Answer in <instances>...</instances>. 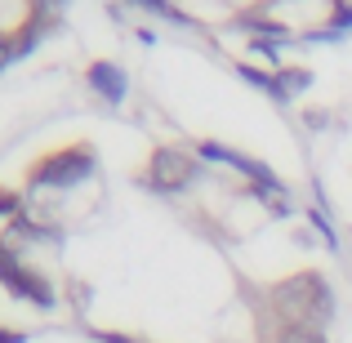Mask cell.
<instances>
[{"mask_svg": "<svg viewBox=\"0 0 352 343\" xmlns=\"http://www.w3.org/2000/svg\"><path fill=\"white\" fill-rule=\"evenodd\" d=\"M276 303L285 308V321H326L330 312V303H335V294H330V285L321 281V272H299V276H290V281H281L276 285Z\"/></svg>", "mask_w": 352, "mask_h": 343, "instance_id": "obj_1", "label": "cell"}, {"mask_svg": "<svg viewBox=\"0 0 352 343\" xmlns=\"http://www.w3.org/2000/svg\"><path fill=\"white\" fill-rule=\"evenodd\" d=\"M89 174H94V143H72L63 152H50L45 161H36L27 183L32 188H76Z\"/></svg>", "mask_w": 352, "mask_h": 343, "instance_id": "obj_2", "label": "cell"}, {"mask_svg": "<svg viewBox=\"0 0 352 343\" xmlns=\"http://www.w3.org/2000/svg\"><path fill=\"white\" fill-rule=\"evenodd\" d=\"M197 179V161H192L188 152H179V147H156V156L147 161V170L138 174V183L152 192H161V197H170V192H179L183 183Z\"/></svg>", "mask_w": 352, "mask_h": 343, "instance_id": "obj_3", "label": "cell"}, {"mask_svg": "<svg viewBox=\"0 0 352 343\" xmlns=\"http://www.w3.org/2000/svg\"><path fill=\"white\" fill-rule=\"evenodd\" d=\"M0 281H5V290L18 294V299L36 303V308H54V285L45 281L41 272H32V267L18 263V254H14L9 241H0Z\"/></svg>", "mask_w": 352, "mask_h": 343, "instance_id": "obj_4", "label": "cell"}, {"mask_svg": "<svg viewBox=\"0 0 352 343\" xmlns=\"http://www.w3.org/2000/svg\"><path fill=\"white\" fill-rule=\"evenodd\" d=\"M197 152L206 156V161H223V165H232L236 174L254 179V188H263V192H272V197H281V179H276V174L267 170L263 161H254V156H241V152H232V147H223V143H210V138H201Z\"/></svg>", "mask_w": 352, "mask_h": 343, "instance_id": "obj_5", "label": "cell"}, {"mask_svg": "<svg viewBox=\"0 0 352 343\" xmlns=\"http://www.w3.org/2000/svg\"><path fill=\"white\" fill-rule=\"evenodd\" d=\"M85 80H89V89H94L98 98H107V103H120V98H125V71H120L116 63H107V58L89 63Z\"/></svg>", "mask_w": 352, "mask_h": 343, "instance_id": "obj_6", "label": "cell"}, {"mask_svg": "<svg viewBox=\"0 0 352 343\" xmlns=\"http://www.w3.org/2000/svg\"><path fill=\"white\" fill-rule=\"evenodd\" d=\"M236 27H241V32H254L258 41H276V45H281V41L290 45V41H294V32H290L285 23H272V18H258V14H241Z\"/></svg>", "mask_w": 352, "mask_h": 343, "instance_id": "obj_7", "label": "cell"}, {"mask_svg": "<svg viewBox=\"0 0 352 343\" xmlns=\"http://www.w3.org/2000/svg\"><path fill=\"white\" fill-rule=\"evenodd\" d=\"M312 85V67H281L276 71V98H290Z\"/></svg>", "mask_w": 352, "mask_h": 343, "instance_id": "obj_8", "label": "cell"}, {"mask_svg": "<svg viewBox=\"0 0 352 343\" xmlns=\"http://www.w3.org/2000/svg\"><path fill=\"white\" fill-rule=\"evenodd\" d=\"M241 76H245L250 80V85H258V89H267V94H272L276 98V71H263V67H250V63H241Z\"/></svg>", "mask_w": 352, "mask_h": 343, "instance_id": "obj_9", "label": "cell"}, {"mask_svg": "<svg viewBox=\"0 0 352 343\" xmlns=\"http://www.w3.org/2000/svg\"><path fill=\"white\" fill-rule=\"evenodd\" d=\"M330 32H352V5L348 0H330Z\"/></svg>", "mask_w": 352, "mask_h": 343, "instance_id": "obj_10", "label": "cell"}, {"mask_svg": "<svg viewBox=\"0 0 352 343\" xmlns=\"http://www.w3.org/2000/svg\"><path fill=\"white\" fill-rule=\"evenodd\" d=\"M134 5H143V9H152V14H165V18H170V23H183V27H188V23H192V18H188V14H179V9H174V5H170V0H134Z\"/></svg>", "mask_w": 352, "mask_h": 343, "instance_id": "obj_11", "label": "cell"}, {"mask_svg": "<svg viewBox=\"0 0 352 343\" xmlns=\"http://www.w3.org/2000/svg\"><path fill=\"white\" fill-rule=\"evenodd\" d=\"M18 210H23V201H18V192H9V188H0V214H9V219H18Z\"/></svg>", "mask_w": 352, "mask_h": 343, "instance_id": "obj_12", "label": "cell"}, {"mask_svg": "<svg viewBox=\"0 0 352 343\" xmlns=\"http://www.w3.org/2000/svg\"><path fill=\"white\" fill-rule=\"evenodd\" d=\"M14 58H18V49H14V36H0V71H5Z\"/></svg>", "mask_w": 352, "mask_h": 343, "instance_id": "obj_13", "label": "cell"}, {"mask_svg": "<svg viewBox=\"0 0 352 343\" xmlns=\"http://www.w3.org/2000/svg\"><path fill=\"white\" fill-rule=\"evenodd\" d=\"M67 5V0H36V14H50V18H58V9Z\"/></svg>", "mask_w": 352, "mask_h": 343, "instance_id": "obj_14", "label": "cell"}, {"mask_svg": "<svg viewBox=\"0 0 352 343\" xmlns=\"http://www.w3.org/2000/svg\"><path fill=\"white\" fill-rule=\"evenodd\" d=\"M0 343H27V335L14 330V326H0Z\"/></svg>", "mask_w": 352, "mask_h": 343, "instance_id": "obj_15", "label": "cell"}, {"mask_svg": "<svg viewBox=\"0 0 352 343\" xmlns=\"http://www.w3.org/2000/svg\"><path fill=\"white\" fill-rule=\"evenodd\" d=\"M312 223H317V228H321V236H326V245H335V232H330V223H326V219H321V214H317V210H312Z\"/></svg>", "mask_w": 352, "mask_h": 343, "instance_id": "obj_16", "label": "cell"}]
</instances>
